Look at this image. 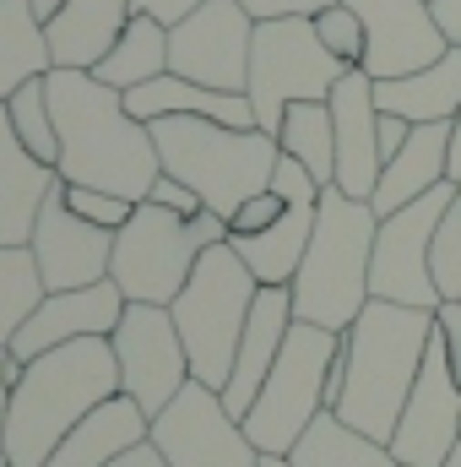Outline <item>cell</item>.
Returning a JSON list of instances; mask_svg holds the SVG:
<instances>
[{"label":"cell","mask_w":461,"mask_h":467,"mask_svg":"<svg viewBox=\"0 0 461 467\" xmlns=\"http://www.w3.org/2000/svg\"><path fill=\"white\" fill-rule=\"evenodd\" d=\"M374 104H380V115H402V119H413V125L456 119L461 115V49L451 44L435 66H424L413 77L374 82Z\"/></svg>","instance_id":"25"},{"label":"cell","mask_w":461,"mask_h":467,"mask_svg":"<svg viewBox=\"0 0 461 467\" xmlns=\"http://www.w3.org/2000/svg\"><path fill=\"white\" fill-rule=\"evenodd\" d=\"M66 191V207L71 213H82L87 223H98V229H119L130 213H136V202H125V196H109V191H87V185H60Z\"/></svg>","instance_id":"34"},{"label":"cell","mask_w":461,"mask_h":467,"mask_svg":"<svg viewBox=\"0 0 461 467\" xmlns=\"http://www.w3.org/2000/svg\"><path fill=\"white\" fill-rule=\"evenodd\" d=\"M277 147L288 158H299L321 185L337 180V130H332V104L326 99H299L282 109L277 125Z\"/></svg>","instance_id":"29"},{"label":"cell","mask_w":461,"mask_h":467,"mask_svg":"<svg viewBox=\"0 0 461 467\" xmlns=\"http://www.w3.org/2000/svg\"><path fill=\"white\" fill-rule=\"evenodd\" d=\"M22 380V358L11 348H0V441H5V413H11V391Z\"/></svg>","instance_id":"40"},{"label":"cell","mask_w":461,"mask_h":467,"mask_svg":"<svg viewBox=\"0 0 461 467\" xmlns=\"http://www.w3.org/2000/svg\"><path fill=\"white\" fill-rule=\"evenodd\" d=\"M343 353V332H326V327H310V321H293L288 343L277 353L266 386L255 391L250 413L239 419L244 435L255 441V451H293V441L326 413V380H332V364Z\"/></svg>","instance_id":"8"},{"label":"cell","mask_w":461,"mask_h":467,"mask_svg":"<svg viewBox=\"0 0 461 467\" xmlns=\"http://www.w3.org/2000/svg\"><path fill=\"white\" fill-rule=\"evenodd\" d=\"M152 141H158V163L163 174L185 180L218 218H233L239 202H250L255 191L271 185L277 174V136L266 130H239L223 119H201V115H169L152 119Z\"/></svg>","instance_id":"5"},{"label":"cell","mask_w":461,"mask_h":467,"mask_svg":"<svg viewBox=\"0 0 461 467\" xmlns=\"http://www.w3.org/2000/svg\"><path fill=\"white\" fill-rule=\"evenodd\" d=\"M288 462L293 467H402L385 441H369L364 430H353V424L337 419L332 408L293 441Z\"/></svg>","instance_id":"28"},{"label":"cell","mask_w":461,"mask_h":467,"mask_svg":"<svg viewBox=\"0 0 461 467\" xmlns=\"http://www.w3.org/2000/svg\"><path fill=\"white\" fill-rule=\"evenodd\" d=\"M429 337H435V310L369 299L358 321L343 332V397L332 413L347 419L353 430H364L369 441L391 446L396 419L424 369Z\"/></svg>","instance_id":"2"},{"label":"cell","mask_w":461,"mask_h":467,"mask_svg":"<svg viewBox=\"0 0 461 467\" xmlns=\"http://www.w3.org/2000/svg\"><path fill=\"white\" fill-rule=\"evenodd\" d=\"M158 457L169 467H255L261 451L255 441L244 435V424L223 408V397L201 380H190L158 419H152V435Z\"/></svg>","instance_id":"12"},{"label":"cell","mask_w":461,"mask_h":467,"mask_svg":"<svg viewBox=\"0 0 461 467\" xmlns=\"http://www.w3.org/2000/svg\"><path fill=\"white\" fill-rule=\"evenodd\" d=\"M5 467H11V462H5Z\"/></svg>","instance_id":"49"},{"label":"cell","mask_w":461,"mask_h":467,"mask_svg":"<svg viewBox=\"0 0 461 467\" xmlns=\"http://www.w3.org/2000/svg\"><path fill=\"white\" fill-rule=\"evenodd\" d=\"M55 185H60L55 163H38V158L16 141L11 119L0 109V244H27V239H33L38 213H44V202L55 196Z\"/></svg>","instance_id":"21"},{"label":"cell","mask_w":461,"mask_h":467,"mask_svg":"<svg viewBox=\"0 0 461 467\" xmlns=\"http://www.w3.org/2000/svg\"><path fill=\"white\" fill-rule=\"evenodd\" d=\"M109 397H119V364L109 337H77L66 348L27 358L5 413V441H0L5 462L44 467L71 435V424H82Z\"/></svg>","instance_id":"3"},{"label":"cell","mask_w":461,"mask_h":467,"mask_svg":"<svg viewBox=\"0 0 461 467\" xmlns=\"http://www.w3.org/2000/svg\"><path fill=\"white\" fill-rule=\"evenodd\" d=\"M255 22H271V16H315V11H326V5H337V0H239Z\"/></svg>","instance_id":"37"},{"label":"cell","mask_w":461,"mask_h":467,"mask_svg":"<svg viewBox=\"0 0 461 467\" xmlns=\"http://www.w3.org/2000/svg\"><path fill=\"white\" fill-rule=\"evenodd\" d=\"M446 141H451V119L413 125L407 147L380 169V185L369 196L374 218H391L396 207H413L418 196H429L435 185H446Z\"/></svg>","instance_id":"24"},{"label":"cell","mask_w":461,"mask_h":467,"mask_svg":"<svg viewBox=\"0 0 461 467\" xmlns=\"http://www.w3.org/2000/svg\"><path fill=\"white\" fill-rule=\"evenodd\" d=\"M109 343H115V364H119V391L130 402H141L147 419H158L196 380L169 305H125Z\"/></svg>","instance_id":"11"},{"label":"cell","mask_w":461,"mask_h":467,"mask_svg":"<svg viewBox=\"0 0 461 467\" xmlns=\"http://www.w3.org/2000/svg\"><path fill=\"white\" fill-rule=\"evenodd\" d=\"M446 180L461 185V115L451 119V141H446Z\"/></svg>","instance_id":"43"},{"label":"cell","mask_w":461,"mask_h":467,"mask_svg":"<svg viewBox=\"0 0 461 467\" xmlns=\"http://www.w3.org/2000/svg\"><path fill=\"white\" fill-rule=\"evenodd\" d=\"M33 261H38V277L49 294L60 288H93L109 277V261H115V229H98L87 223L82 213L66 207V191L55 185V196L44 202L38 213V229L27 239Z\"/></svg>","instance_id":"17"},{"label":"cell","mask_w":461,"mask_h":467,"mask_svg":"<svg viewBox=\"0 0 461 467\" xmlns=\"http://www.w3.org/2000/svg\"><path fill=\"white\" fill-rule=\"evenodd\" d=\"M152 435V419L141 413V402H130L125 391L98 402L82 424H71V435L55 446V457L44 467H109L125 451H136Z\"/></svg>","instance_id":"22"},{"label":"cell","mask_w":461,"mask_h":467,"mask_svg":"<svg viewBox=\"0 0 461 467\" xmlns=\"http://www.w3.org/2000/svg\"><path fill=\"white\" fill-rule=\"evenodd\" d=\"M456 185H435L429 196H418L413 207H396L391 218H380L374 229V255H369V299H391V305H413V310H440V288L429 272V244L435 229L451 207Z\"/></svg>","instance_id":"10"},{"label":"cell","mask_w":461,"mask_h":467,"mask_svg":"<svg viewBox=\"0 0 461 467\" xmlns=\"http://www.w3.org/2000/svg\"><path fill=\"white\" fill-rule=\"evenodd\" d=\"M347 66L315 38L310 16H271L255 22V44H250V82L244 99L255 109V125L266 136H277L282 109L299 99H332L337 77Z\"/></svg>","instance_id":"9"},{"label":"cell","mask_w":461,"mask_h":467,"mask_svg":"<svg viewBox=\"0 0 461 467\" xmlns=\"http://www.w3.org/2000/svg\"><path fill=\"white\" fill-rule=\"evenodd\" d=\"M435 22H440V33L461 49V0H435Z\"/></svg>","instance_id":"42"},{"label":"cell","mask_w":461,"mask_h":467,"mask_svg":"<svg viewBox=\"0 0 461 467\" xmlns=\"http://www.w3.org/2000/svg\"><path fill=\"white\" fill-rule=\"evenodd\" d=\"M261 283L255 272L239 261L229 239L201 250L190 283L179 288V299L169 305L179 337H185V353H190V375L212 391L229 386L233 353H239V337H244V321H250V305H255Z\"/></svg>","instance_id":"7"},{"label":"cell","mask_w":461,"mask_h":467,"mask_svg":"<svg viewBox=\"0 0 461 467\" xmlns=\"http://www.w3.org/2000/svg\"><path fill=\"white\" fill-rule=\"evenodd\" d=\"M229 239V218H218L212 207L196 218H179L158 202H136V213L115 229V261L109 277L130 305H174L179 288L190 283L201 250Z\"/></svg>","instance_id":"6"},{"label":"cell","mask_w":461,"mask_h":467,"mask_svg":"<svg viewBox=\"0 0 461 467\" xmlns=\"http://www.w3.org/2000/svg\"><path fill=\"white\" fill-rule=\"evenodd\" d=\"M347 5L364 16V38H369L364 71L374 82L413 77L451 49V38L435 22V0H347Z\"/></svg>","instance_id":"16"},{"label":"cell","mask_w":461,"mask_h":467,"mask_svg":"<svg viewBox=\"0 0 461 467\" xmlns=\"http://www.w3.org/2000/svg\"><path fill=\"white\" fill-rule=\"evenodd\" d=\"M332 130H337V191L353 202H369L380 185V104H374V77L364 66H347L332 88Z\"/></svg>","instance_id":"18"},{"label":"cell","mask_w":461,"mask_h":467,"mask_svg":"<svg viewBox=\"0 0 461 467\" xmlns=\"http://www.w3.org/2000/svg\"><path fill=\"white\" fill-rule=\"evenodd\" d=\"M282 207H288V202H282V191H271V185H266V191H255L250 202H239V207H233L229 239H233V234H261V229H271V223L282 218Z\"/></svg>","instance_id":"35"},{"label":"cell","mask_w":461,"mask_h":467,"mask_svg":"<svg viewBox=\"0 0 461 467\" xmlns=\"http://www.w3.org/2000/svg\"><path fill=\"white\" fill-rule=\"evenodd\" d=\"M147 202H158V207H169V213H179V218L207 213V202H201L185 180H174V174H158V180H152V191H147Z\"/></svg>","instance_id":"36"},{"label":"cell","mask_w":461,"mask_h":467,"mask_svg":"<svg viewBox=\"0 0 461 467\" xmlns=\"http://www.w3.org/2000/svg\"><path fill=\"white\" fill-rule=\"evenodd\" d=\"M136 16V0H66L44 27H49V55L66 71H93L115 38L125 33V22Z\"/></svg>","instance_id":"23"},{"label":"cell","mask_w":461,"mask_h":467,"mask_svg":"<svg viewBox=\"0 0 461 467\" xmlns=\"http://www.w3.org/2000/svg\"><path fill=\"white\" fill-rule=\"evenodd\" d=\"M374 207L353 202L337 185H321V213H315V234L310 250L288 283L293 294V321L326 327V332H347L358 321V310L369 305V255H374Z\"/></svg>","instance_id":"4"},{"label":"cell","mask_w":461,"mask_h":467,"mask_svg":"<svg viewBox=\"0 0 461 467\" xmlns=\"http://www.w3.org/2000/svg\"><path fill=\"white\" fill-rule=\"evenodd\" d=\"M250 44H255V16L239 0H207L201 11L169 27V71L218 93H244Z\"/></svg>","instance_id":"13"},{"label":"cell","mask_w":461,"mask_h":467,"mask_svg":"<svg viewBox=\"0 0 461 467\" xmlns=\"http://www.w3.org/2000/svg\"><path fill=\"white\" fill-rule=\"evenodd\" d=\"M27 5H33V11H38V22H49V16H55V11H60V5H66V0H27Z\"/></svg>","instance_id":"45"},{"label":"cell","mask_w":461,"mask_h":467,"mask_svg":"<svg viewBox=\"0 0 461 467\" xmlns=\"http://www.w3.org/2000/svg\"><path fill=\"white\" fill-rule=\"evenodd\" d=\"M288 332H293V294H288V288H261L255 305H250V321H244L239 353H233L229 386L218 391L233 419L250 413V402H255V391L266 386V375H271L277 353H282V343H288Z\"/></svg>","instance_id":"20"},{"label":"cell","mask_w":461,"mask_h":467,"mask_svg":"<svg viewBox=\"0 0 461 467\" xmlns=\"http://www.w3.org/2000/svg\"><path fill=\"white\" fill-rule=\"evenodd\" d=\"M207 0H136V11H147V16H158L163 27H174V22H185L190 11H201Z\"/></svg>","instance_id":"39"},{"label":"cell","mask_w":461,"mask_h":467,"mask_svg":"<svg viewBox=\"0 0 461 467\" xmlns=\"http://www.w3.org/2000/svg\"><path fill=\"white\" fill-rule=\"evenodd\" d=\"M429 272H435L440 299H461V191L451 196V207H446V218H440V229H435Z\"/></svg>","instance_id":"32"},{"label":"cell","mask_w":461,"mask_h":467,"mask_svg":"<svg viewBox=\"0 0 461 467\" xmlns=\"http://www.w3.org/2000/svg\"><path fill=\"white\" fill-rule=\"evenodd\" d=\"M407 136H413V119H402V115H380V158L391 163L402 147H407Z\"/></svg>","instance_id":"41"},{"label":"cell","mask_w":461,"mask_h":467,"mask_svg":"<svg viewBox=\"0 0 461 467\" xmlns=\"http://www.w3.org/2000/svg\"><path fill=\"white\" fill-rule=\"evenodd\" d=\"M125 294H119L115 277L93 283V288H60V294H44L38 310L22 321V332L11 337V353L27 364L49 348H66L77 337H115L119 316H125Z\"/></svg>","instance_id":"19"},{"label":"cell","mask_w":461,"mask_h":467,"mask_svg":"<svg viewBox=\"0 0 461 467\" xmlns=\"http://www.w3.org/2000/svg\"><path fill=\"white\" fill-rule=\"evenodd\" d=\"M456 191H461V185H456Z\"/></svg>","instance_id":"48"},{"label":"cell","mask_w":461,"mask_h":467,"mask_svg":"<svg viewBox=\"0 0 461 467\" xmlns=\"http://www.w3.org/2000/svg\"><path fill=\"white\" fill-rule=\"evenodd\" d=\"M271 191H282V218L261 234H233L229 244L239 250V261L255 272L261 288H288L304 250H310V234H315V213H321V180L299 163V158H277V174H271Z\"/></svg>","instance_id":"14"},{"label":"cell","mask_w":461,"mask_h":467,"mask_svg":"<svg viewBox=\"0 0 461 467\" xmlns=\"http://www.w3.org/2000/svg\"><path fill=\"white\" fill-rule=\"evenodd\" d=\"M435 327H440V337H446L451 369H456V380H461V299H446V305L435 310Z\"/></svg>","instance_id":"38"},{"label":"cell","mask_w":461,"mask_h":467,"mask_svg":"<svg viewBox=\"0 0 461 467\" xmlns=\"http://www.w3.org/2000/svg\"><path fill=\"white\" fill-rule=\"evenodd\" d=\"M315 22V38L343 60V66H364V49H369V38H364V16L347 5V0H337V5H326V11H315L310 16Z\"/></svg>","instance_id":"33"},{"label":"cell","mask_w":461,"mask_h":467,"mask_svg":"<svg viewBox=\"0 0 461 467\" xmlns=\"http://www.w3.org/2000/svg\"><path fill=\"white\" fill-rule=\"evenodd\" d=\"M163 71H169V27L158 16H147V11H136L125 22L115 49L93 66V77L104 88H115V93H130V88H141V82H152Z\"/></svg>","instance_id":"27"},{"label":"cell","mask_w":461,"mask_h":467,"mask_svg":"<svg viewBox=\"0 0 461 467\" xmlns=\"http://www.w3.org/2000/svg\"><path fill=\"white\" fill-rule=\"evenodd\" d=\"M461 435V380L451 369V353H446V337L435 327L429 337V353H424V369L413 380V397L396 419V435H391V451L402 467H440L446 451L456 446Z\"/></svg>","instance_id":"15"},{"label":"cell","mask_w":461,"mask_h":467,"mask_svg":"<svg viewBox=\"0 0 461 467\" xmlns=\"http://www.w3.org/2000/svg\"><path fill=\"white\" fill-rule=\"evenodd\" d=\"M55 55H49V27L38 22V11L27 0H0V104L33 82L49 77Z\"/></svg>","instance_id":"26"},{"label":"cell","mask_w":461,"mask_h":467,"mask_svg":"<svg viewBox=\"0 0 461 467\" xmlns=\"http://www.w3.org/2000/svg\"><path fill=\"white\" fill-rule=\"evenodd\" d=\"M440 467H461V435H456V446L446 451V462H440Z\"/></svg>","instance_id":"47"},{"label":"cell","mask_w":461,"mask_h":467,"mask_svg":"<svg viewBox=\"0 0 461 467\" xmlns=\"http://www.w3.org/2000/svg\"><path fill=\"white\" fill-rule=\"evenodd\" d=\"M109 467H169V462L158 457V446H152V441H141L136 451H125V457H119V462H109Z\"/></svg>","instance_id":"44"},{"label":"cell","mask_w":461,"mask_h":467,"mask_svg":"<svg viewBox=\"0 0 461 467\" xmlns=\"http://www.w3.org/2000/svg\"><path fill=\"white\" fill-rule=\"evenodd\" d=\"M0 109L11 119L16 141H22L38 163H55V158H60V136H55V109H49V82H44V77L22 82Z\"/></svg>","instance_id":"31"},{"label":"cell","mask_w":461,"mask_h":467,"mask_svg":"<svg viewBox=\"0 0 461 467\" xmlns=\"http://www.w3.org/2000/svg\"><path fill=\"white\" fill-rule=\"evenodd\" d=\"M255 467H293V462H288L282 451H261V462H255Z\"/></svg>","instance_id":"46"},{"label":"cell","mask_w":461,"mask_h":467,"mask_svg":"<svg viewBox=\"0 0 461 467\" xmlns=\"http://www.w3.org/2000/svg\"><path fill=\"white\" fill-rule=\"evenodd\" d=\"M44 277L27 244H0V348H11V337L22 332V321L38 310L44 299Z\"/></svg>","instance_id":"30"},{"label":"cell","mask_w":461,"mask_h":467,"mask_svg":"<svg viewBox=\"0 0 461 467\" xmlns=\"http://www.w3.org/2000/svg\"><path fill=\"white\" fill-rule=\"evenodd\" d=\"M44 82H49V109L60 136V158H55L60 185L147 202L163 163H158L152 125H141L125 109V93L104 88L93 71H66V66H55Z\"/></svg>","instance_id":"1"}]
</instances>
